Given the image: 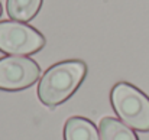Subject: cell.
Returning <instances> with one entry per match:
<instances>
[{"label":"cell","mask_w":149,"mask_h":140,"mask_svg":"<svg viewBox=\"0 0 149 140\" xmlns=\"http://www.w3.org/2000/svg\"><path fill=\"white\" fill-rule=\"evenodd\" d=\"M45 46V38L35 28L16 22H0V52L15 56L32 55Z\"/></svg>","instance_id":"cell-3"},{"label":"cell","mask_w":149,"mask_h":140,"mask_svg":"<svg viewBox=\"0 0 149 140\" xmlns=\"http://www.w3.org/2000/svg\"><path fill=\"white\" fill-rule=\"evenodd\" d=\"M116 114L126 126L139 132H149V98L127 82H117L110 94Z\"/></svg>","instance_id":"cell-2"},{"label":"cell","mask_w":149,"mask_h":140,"mask_svg":"<svg viewBox=\"0 0 149 140\" xmlns=\"http://www.w3.org/2000/svg\"><path fill=\"white\" fill-rule=\"evenodd\" d=\"M39 65L28 56H4L0 59V90L19 91L36 82Z\"/></svg>","instance_id":"cell-4"},{"label":"cell","mask_w":149,"mask_h":140,"mask_svg":"<svg viewBox=\"0 0 149 140\" xmlns=\"http://www.w3.org/2000/svg\"><path fill=\"white\" fill-rule=\"evenodd\" d=\"M42 6V0H7L6 9L7 15L16 22H29L32 20Z\"/></svg>","instance_id":"cell-7"},{"label":"cell","mask_w":149,"mask_h":140,"mask_svg":"<svg viewBox=\"0 0 149 140\" xmlns=\"http://www.w3.org/2000/svg\"><path fill=\"white\" fill-rule=\"evenodd\" d=\"M87 74L83 61H62L52 65L38 85V97L42 104L55 107L65 103L81 85Z\"/></svg>","instance_id":"cell-1"},{"label":"cell","mask_w":149,"mask_h":140,"mask_svg":"<svg viewBox=\"0 0 149 140\" xmlns=\"http://www.w3.org/2000/svg\"><path fill=\"white\" fill-rule=\"evenodd\" d=\"M100 140H139L136 133L113 117H103L99 124Z\"/></svg>","instance_id":"cell-6"},{"label":"cell","mask_w":149,"mask_h":140,"mask_svg":"<svg viewBox=\"0 0 149 140\" xmlns=\"http://www.w3.org/2000/svg\"><path fill=\"white\" fill-rule=\"evenodd\" d=\"M1 12H3V9H1V3H0V16H1Z\"/></svg>","instance_id":"cell-8"},{"label":"cell","mask_w":149,"mask_h":140,"mask_svg":"<svg viewBox=\"0 0 149 140\" xmlns=\"http://www.w3.org/2000/svg\"><path fill=\"white\" fill-rule=\"evenodd\" d=\"M64 140H100V133L88 119L71 117L64 127Z\"/></svg>","instance_id":"cell-5"}]
</instances>
